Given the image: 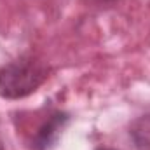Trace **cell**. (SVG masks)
I'll list each match as a JSON object with an SVG mask.
<instances>
[{"mask_svg": "<svg viewBox=\"0 0 150 150\" xmlns=\"http://www.w3.org/2000/svg\"><path fill=\"white\" fill-rule=\"evenodd\" d=\"M47 67L33 58H21L0 68V96L18 100L32 94L47 79Z\"/></svg>", "mask_w": 150, "mask_h": 150, "instance_id": "6da1fadb", "label": "cell"}, {"mask_svg": "<svg viewBox=\"0 0 150 150\" xmlns=\"http://www.w3.org/2000/svg\"><path fill=\"white\" fill-rule=\"evenodd\" d=\"M65 120H67V117L63 113H54L37 133V136L33 140V149H37V150L49 149L51 143H54V140L58 138V134H59Z\"/></svg>", "mask_w": 150, "mask_h": 150, "instance_id": "7a4b0ae2", "label": "cell"}, {"mask_svg": "<svg viewBox=\"0 0 150 150\" xmlns=\"http://www.w3.org/2000/svg\"><path fill=\"white\" fill-rule=\"evenodd\" d=\"M98 150H113V149H98Z\"/></svg>", "mask_w": 150, "mask_h": 150, "instance_id": "3957f363", "label": "cell"}]
</instances>
